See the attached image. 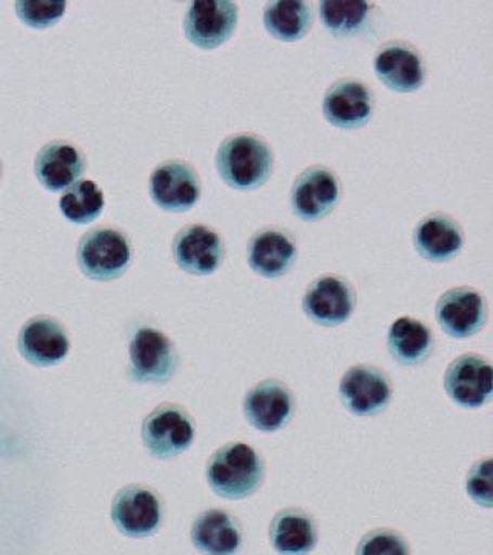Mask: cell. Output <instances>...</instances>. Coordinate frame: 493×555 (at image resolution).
Here are the masks:
<instances>
[{"instance_id":"obj_1","label":"cell","mask_w":493,"mask_h":555,"mask_svg":"<svg viewBox=\"0 0 493 555\" xmlns=\"http://www.w3.org/2000/svg\"><path fill=\"white\" fill-rule=\"evenodd\" d=\"M217 170L222 181L237 192H254L269 181L275 167L272 147L255 133L230 134L217 152Z\"/></svg>"},{"instance_id":"obj_2","label":"cell","mask_w":493,"mask_h":555,"mask_svg":"<svg viewBox=\"0 0 493 555\" xmlns=\"http://www.w3.org/2000/svg\"><path fill=\"white\" fill-rule=\"evenodd\" d=\"M264 477V459L244 441L224 444L208 460V486L222 499L243 500L254 495Z\"/></svg>"},{"instance_id":"obj_3","label":"cell","mask_w":493,"mask_h":555,"mask_svg":"<svg viewBox=\"0 0 493 555\" xmlns=\"http://www.w3.org/2000/svg\"><path fill=\"white\" fill-rule=\"evenodd\" d=\"M131 259L130 240L118 229H93L79 241L78 264L91 280H116L130 268Z\"/></svg>"},{"instance_id":"obj_4","label":"cell","mask_w":493,"mask_h":555,"mask_svg":"<svg viewBox=\"0 0 493 555\" xmlns=\"http://www.w3.org/2000/svg\"><path fill=\"white\" fill-rule=\"evenodd\" d=\"M179 356L173 341L159 328L139 327L130 341L129 377L137 383L163 385L173 378Z\"/></svg>"},{"instance_id":"obj_5","label":"cell","mask_w":493,"mask_h":555,"mask_svg":"<svg viewBox=\"0 0 493 555\" xmlns=\"http://www.w3.org/2000/svg\"><path fill=\"white\" fill-rule=\"evenodd\" d=\"M142 440L156 459H174L195 441V423L184 408L160 404L142 423Z\"/></svg>"},{"instance_id":"obj_6","label":"cell","mask_w":493,"mask_h":555,"mask_svg":"<svg viewBox=\"0 0 493 555\" xmlns=\"http://www.w3.org/2000/svg\"><path fill=\"white\" fill-rule=\"evenodd\" d=\"M239 7L228 0H199L190 3L184 16V35L203 50L224 46L236 31Z\"/></svg>"},{"instance_id":"obj_7","label":"cell","mask_w":493,"mask_h":555,"mask_svg":"<svg viewBox=\"0 0 493 555\" xmlns=\"http://www.w3.org/2000/svg\"><path fill=\"white\" fill-rule=\"evenodd\" d=\"M341 199V182L326 166H312L299 173L290 190L295 217L313 222L328 217Z\"/></svg>"},{"instance_id":"obj_8","label":"cell","mask_w":493,"mask_h":555,"mask_svg":"<svg viewBox=\"0 0 493 555\" xmlns=\"http://www.w3.org/2000/svg\"><path fill=\"white\" fill-rule=\"evenodd\" d=\"M374 69L379 82L397 93H415L426 82V61L405 40H389L376 50Z\"/></svg>"},{"instance_id":"obj_9","label":"cell","mask_w":493,"mask_h":555,"mask_svg":"<svg viewBox=\"0 0 493 555\" xmlns=\"http://www.w3.org/2000/svg\"><path fill=\"white\" fill-rule=\"evenodd\" d=\"M356 295L352 284L339 275L316 278L306 288L302 310L310 321L324 327L347 323L355 310Z\"/></svg>"},{"instance_id":"obj_10","label":"cell","mask_w":493,"mask_h":555,"mask_svg":"<svg viewBox=\"0 0 493 555\" xmlns=\"http://www.w3.org/2000/svg\"><path fill=\"white\" fill-rule=\"evenodd\" d=\"M438 326L449 337L466 339L480 334L488 321V301L475 287H452L434 306Z\"/></svg>"},{"instance_id":"obj_11","label":"cell","mask_w":493,"mask_h":555,"mask_svg":"<svg viewBox=\"0 0 493 555\" xmlns=\"http://www.w3.org/2000/svg\"><path fill=\"white\" fill-rule=\"evenodd\" d=\"M112 520L124 535L133 539L156 534L164 520L163 500L147 486H129L113 500Z\"/></svg>"},{"instance_id":"obj_12","label":"cell","mask_w":493,"mask_h":555,"mask_svg":"<svg viewBox=\"0 0 493 555\" xmlns=\"http://www.w3.org/2000/svg\"><path fill=\"white\" fill-rule=\"evenodd\" d=\"M392 383L385 371L371 364L347 369L339 382V398L358 416L381 414L392 400Z\"/></svg>"},{"instance_id":"obj_13","label":"cell","mask_w":493,"mask_h":555,"mask_svg":"<svg viewBox=\"0 0 493 555\" xmlns=\"http://www.w3.org/2000/svg\"><path fill=\"white\" fill-rule=\"evenodd\" d=\"M492 364L478 353H464L452 361L444 375V389L455 404L480 409L492 400Z\"/></svg>"},{"instance_id":"obj_14","label":"cell","mask_w":493,"mask_h":555,"mask_svg":"<svg viewBox=\"0 0 493 555\" xmlns=\"http://www.w3.org/2000/svg\"><path fill=\"white\" fill-rule=\"evenodd\" d=\"M374 112V90L361 79L336 80L324 94V118L336 129H361L372 119Z\"/></svg>"},{"instance_id":"obj_15","label":"cell","mask_w":493,"mask_h":555,"mask_svg":"<svg viewBox=\"0 0 493 555\" xmlns=\"http://www.w3.org/2000/svg\"><path fill=\"white\" fill-rule=\"evenodd\" d=\"M148 189L153 203L173 214L192 210L200 198L199 175L181 159H170L156 167Z\"/></svg>"},{"instance_id":"obj_16","label":"cell","mask_w":493,"mask_h":555,"mask_svg":"<svg viewBox=\"0 0 493 555\" xmlns=\"http://www.w3.org/2000/svg\"><path fill=\"white\" fill-rule=\"evenodd\" d=\"M171 254L178 268L190 275H211L224 262L225 244L217 230L192 224L179 230L171 244Z\"/></svg>"},{"instance_id":"obj_17","label":"cell","mask_w":493,"mask_h":555,"mask_svg":"<svg viewBox=\"0 0 493 555\" xmlns=\"http://www.w3.org/2000/svg\"><path fill=\"white\" fill-rule=\"evenodd\" d=\"M244 415L255 429L272 434L286 427L294 418V392L280 379H264L244 397Z\"/></svg>"},{"instance_id":"obj_18","label":"cell","mask_w":493,"mask_h":555,"mask_svg":"<svg viewBox=\"0 0 493 555\" xmlns=\"http://www.w3.org/2000/svg\"><path fill=\"white\" fill-rule=\"evenodd\" d=\"M298 259V244L283 228H264L254 233L247 244V262L257 275L276 280L286 275Z\"/></svg>"},{"instance_id":"obj_19","label":"cell","mask_w":493,"mask_h":555,"mask_svg":"<svg viewBox=\"0 0 493 555\" xmlns=\"http://www.w3.org/2000/svg\"><path fill=\"white\" fill-rule=\"evenodd\" d=\"M415 250L430 262H447L458 257L464 247L459 222L444 211H433L415 225Z\"/></svg>"},{"instance_id":"obj_20","label":"cell","mask_w":493,"mask_h":555,"mask_svg":"<svg viewBox=\"0 0 493 555\" xmlns=\"http://www.w3.org/2000/svg\"><path fill=\"white\" fill-rule=\"evenodd\" d=\"M20 350L36 366L60 364L69 352L67 331L54 318H33L21 328Z\"/></svg>"},{"instance_id":"obj_21","label":"cell","mask_w":493,"mask_h":555,"mask_svg":"<svg viewBox=\"0 0 493 555\" xmlns=\"http://www.w3.org/2000/svg\"><path fill=\"white\" fill-rule=\"evenodd\" d=\"M87 169L86 155L67 141H54L40 149L35 160V173L50 192L69 189Z\"/></svg>"},{"instance_id":"obj_22","label":"cell","mask_w":493,"mask_h":555,"mask_svg":"<svg viewBox=\"0 0 493 555\" xmlns=\"http://www.w3.org/2000/svg\"><path fill=\"white\" fill-rule=\"evenodd\" d=\"M193 545L204 555H236L243 546V526L224 509H207L192 525Z\"/></svg>"},{"instance_id":"obj_23","label":"cell","mask_w":493,"mask_h":555,"mask_svg":"<svg viewBox=\"0 0 493 555\" xmlns=\"http://www.w3.org/2000/svg\"><path fill=\"white\" fill-rule=\"evenodd\" d=\"M270 545L281 555H309L316 547L317 526L301 507H286L272 518Z\"/></svg>"},{"instance_id":"obj_24","label":"cell","mask_w":493,"mask_h":555,"mask_svg":"<svg viewBox=\"0 0 493 555\" xmlns=\"http://www.w3.org/2000/svg\"><path fill=\"white\" fill-rule=\"evenodd\" d=\"M387 349L403 366H418L432 356L434 335L418 318L400 317L387 332Z\"/></svg>"},{"instance_id":"obj_25","label":"cell","mask_w":493,"mask_h":555,"mask_svg":"<svg viewBox=\"0 0 493 555\" xmlns=\"http://www.w3.org/2000/svg\"><path fill=\"white\" fill-rule=\"evenodd\" d=\"M324 28L336 39H355L367 35L378 22L379 7L367 2L324 0L317 5Z\"/></svg>"},{"instance_id":"obj_26","label":"cell","mask_w":493,"mask_h":555,"mask_svg":"<svg viewBox=\"0 0 493 555\" xmlns=\"http://www.w3.org/2000/svg\"><path fill=\"white\" fill-rule=\"evenodd\" d=\"M313 9L310 3L280 0L265 3L262 22L272 38L281 42H298L312 30Z\"/></svg>"},{"instance_id":"obj_27","label":"cell","mask_w":493,"mask_h":555,"mask_svg":"<svg viewBox=\"0 0 493 555\" xmlns=\"http://www.w3.org/2000/svg\"><path fill=\"white\" fill-rule=\"evenodd\" d=\"M62 215L75 224H90L101 217L105 207L104 193L94 181L75 182L60 201Z\"/></svg>"},{"instance_id":"obj_28","label":"cell","mask_w":493,"mask_h":555,"mask_svg":"<svg viewBox=\"0 0 493 555\" xmlns=\"http://www.w3.org/2000/svg\"><path fill=\"white\" fill-rule=\"evenodd\" d=\"M355 555H412L411 545L398 531L376 528L360 540Z\"/></svg>"},{"instance_id":"obj_29","label":"cell","mask_w":493,"mask_h":555,"mask_svg":"<svg viewBox=\"0 0 493 555\" xmlns=\"http://www.w3.org/2000/svg\"><path fill=\"white\" fill-rule=\"evenodd\" d=\"M17 17L31 28H49L57 24L67 10L65 2L51 0H21L14 5Z\"/></svg>"},{"instance_id":"obj_30","label":"cell","mask_w":493,"mask_h":555,"mask_svg":"<svg viewBox=\"0 0 493 555\" xmlns=\"http://www.w3.org/2000/svg\"><path fill=\"white\" fill-rule=\"evenodd\" d=\"M493 466L492 459L478 460L466 478L467 495L477 505L492 507L493 503Z\"/></svg>"},{"instance_id":"obj_31","label":"cell","mask_w":493,"mask_h":555,"mask_svg":"<svg viewBox=\"0 0 493 555\" xmlns=\"http://www.w3.org/2000/svg\"><path fill=\"white\" fill-rule=\"evenodd\" d=\"M0 177H2V164H0Z\"/></svg>"}]
</instances>
